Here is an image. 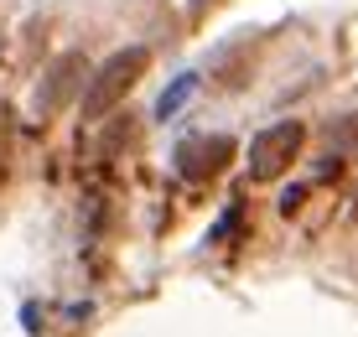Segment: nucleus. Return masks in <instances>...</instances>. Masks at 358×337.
Returning <instances> with one entry per match:
<instances>
[{"instance_id": "nucleus-1", "label": "nucleus", "mask_w": 358, "mask_h": 337, "mask_svg": "<svg viewBox=\"0 0 358 337\" xmlns=\"http://www.w3.org/2000/svg\"><path fill=\"white\" fill-rule=\"evenodd\" d=\"M145 68H151V47H120L104 68H94L89 89H83V120H104L109 109L145 78Z\"/></svg>"}, {"instance_id": "nucleus-2", "label": "nucleus", "mask_w": 358, "mask_h": 337, "mask_svg": "<svg viewBox=\"0 0 358 337\" xmlns=\"http://www.w3.org/2000/svg\"><path fill=\"white\" fill-rule=\"evenodd\" d=\"M89 78H94V73H89V57H83V52H63V57L52 62V68L42 73V83H36V94H31V115L42 120V124H47V120H57V115H63V109L73 104V99H83Z\"/></svg>"}, {"instance_id": "nucleus-3", "label": "nucleus", "mask_w": 358, "mask_h": 337, "mask_svg": "<svg viewBox=\"0 0 358 337\" xmlns=\"http://www.w3.org/2000/svg\"><path fill=\"white\" fill-rule=\"evenodd\" d=\"M301 141H306V124L301 120H280L270 130L255 135L250 145V182H275L291 171V161L301 156Z\"/></svg>"}, {"instance_id": "nucleus-4", "label": "nucleus", "mask_w": 358, "mask_h": 337, "mask_svg": "<svg viewBox=\"0 0 358 337\" xmlns=\"http://www.w3.org/2000/svg\"><path fill=\"white\" fill-rule=\"evenodd\" d=\"M229 161H234V141H229V135H192V141L177 145V171H182L187 182L218 177Z\"/></svg>"}, {"instance_id": "nucleus-5", "label": "nucleus", "mask_w": 358, "mask_h": 337, "mask_svg": "<svg viewBox=\"0 0 358 337\" xmlns=\"http://www.w3.org/2000/svg\"><path fill=\"white\" fill-rule=\"evenodd\" d=\"M192 94H197V73H182V78L171 83V89H166L162 99H156V120H171V115H182Z\"/></svg>"}, {"instance_id": "nucleus-6", "label": "nucleus", "mask_w": 358, "mask_h": 337, "mask_svg": "<svg viewBox=\"0 0 358 337\" xmlns=\"http://www.w3.org/2000/svg\"><path fill=\"white\" fill-rule=\"evenodd\" d=\"M10 130H16V115H10V104L0 99V161H6V151H10Z\"/></svg>"}, {"instance_id": "nucleus-7", "label": "nucleus", "mask_w": 358, "mask_h": 337, "mask_svg": "<svg viewBox=\"0 0 358 337\" xmlns=\"http://www.w3.org/2000/svg\"><path fill=\"white\" fill-rule=\"evenodd\" d=\"M301 203H306V187H286V192H280V213H301Z\"/></svg>"}, {"instance_id": "nucleus-8", "label": "nucleus", "mask_w": 358, "mask_h": 337, "mask_svg": "<svg viewBox=\"0 0 358 337\" xmlns=\"http://www.w3.org/2000/svg\"><path fill=\"white\" fill-rule=\"evenodd\" d=\"M229 234H239V208H234V213H224V223H218V229L208 234V244H224Z\"/></svg>"}, {"instance_id": "nucleus-9", "label": "nucleus", "mask_w": 358, "mask_h": 337, "mask_svg": "<svg viewBox=\"0 0 358 337\" xmlns=\"http://www.w3.org/2000/svg\"><path fill=\"white\" fill-rule=\"evenodd\" d=\"M338 171H343V161H338V156H327L322 166H317V177H338Z\"/></svg>"}]
</instances>
